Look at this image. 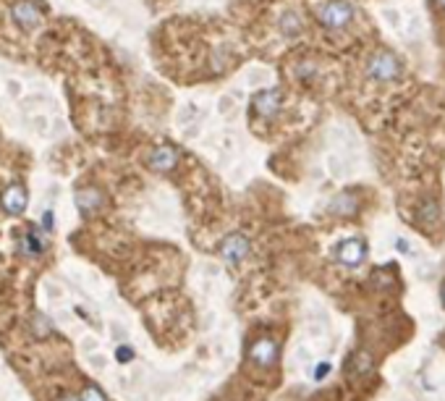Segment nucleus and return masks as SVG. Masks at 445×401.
Wrapping results in <instances>:
<instances>
[{"label": "nucleus", "instance_id": "9", "mask_svg": "<svg viewBox=\"0 0 445 401\" xmlns=\"http://www.w3.org/2000/svg\"><path fill=\"white\" fill-rule=\"evenodd\" d=\"M27 202H29V194L21 184H11L5 192H3V208L8 215H18L27 210Z\"/></svg>", "mask_w": 445, "mask_h": 401}, {"label": "nucleus", "instance_id": "21", "mask_svg": "<svg viewBox=\"0 0 445 401\" xmlns=\"http://www.w3.org/2000/svg\"><path fill=\"white\" fill-rule=\"evenodd\" d=\"M60 401H79V399H68V396H66V399H60Z\"/></svg>", "mask_w": 445, "mask_h": 401}, {"label": "nucleus", "instance_id": "12", "mask_svg": "<svg viewBox=\"0 0 445 401\" xmlns=\"http://www.w3.org/2000/svg\"><path fill=\"white\" fill-rule=\"evenodd\" d=\"M430 19L435 24L437 37L445 40V0H430Z\"/></svg>", "mask_w": 445, "mask_h": 401}, {"label": "nucleus", "instance_id": "22", "mask_svg": "<svg viewBox=\"0 0 445 401\" xmlns=\"http://www.w3.org/2000/svg\"><path fill=\"white\" fill-rule=\"evenodd\" d=\"M443 304H445V289H443Z\"/></svg>", "mask_w": 445, "mask_h": 401}, {"label": "nucleus", "instance_id": "19", "mask_svg": "<svg viewBox=\"0 0 445 401\" xmlns=\"http://www.w3.org/2000/svg\"><path fill=\"white\" fill-rule=\"evenodd\" d=\"M53 221H55V215H53V210H47V212L42 215V223H44L47 231H53Z\"/></svg>", "mask_w": 445, "mask_h": 401}, {"label": "nucleus", "instance_id": "3", "mask_svg": "<svg viewBox=\"0 0 445 401\" xmlns=\"http://www.w3.org/2000/svg\"><path fill=\"white\" fill-rule=\"evenodd\" d=\"M11 16H14V21L18 24V29L24 32H31L37 29L40 24H42V8L34 3V0H16L14 5H11Z\"/></svg>", "mask_w": 445, "mask_h": 401}, {"label": "nucleus", "instance_id": "2", "mask_svg": "<svg viewBox=\"0 0 445 401\" xmlns=\"http://www.w3.org/2000/svg\"><path fill=\"white\" fill-rule=\"evenodd\" d=\"M317 21L327 32H346L356 21V8L351 0H322L317 5Z\"/></svg>", "mask_w": 445, "mask_h": 401}, {"label": "nucleus", "instance_id": "1", "mask_svg": "<svg viewBox=\"0 0 445 401\" xmlns=\"http://www.w3.org/2000/svg\"><path fill=\"white\" fill-rule=\"evenodd\" d=\"M364 74L367 79H372L374 84H393L403 76V66H400V58L390 50H374L367 56V63H364Z\"/></svg>", "mask_w": 445, "mask_h": 401}, {"label": "nucleus", "instance_id": "11", "mask_svg": "<svg viewBox=\"0 0 445 401\" xmlns=\"http://www.w3.org/2000/svg\"><path fill=\"white\" fill-rule=\"evenodd\" d=\"M21 252L29 254V257H40V254L44 252V241L40 239V234H37L34 228H29V231L24 234V239H21Z\"/></svg>", "mask_w": 445, "mask_h": 401}, {"label": "nucleus", "instance_id": "14", "mask_svg": "<svg viewBox=\"0 0 445 401\" xmlns=\"http://www.w3.org/2000/svg\"><path fill=\"white\" fill-rule=\"evenodd\" d=\"M333 212L335 215H348V212H354L356 205H354V197H348V194H341V197H335V202H333Z\"/></svg>", "mask_w": 445, "mask_h": 401}, {"label": "nucleus", "instance_id": "5", "mask_svg": "<svg viewBox=\"0 0 445 401\" xmlns=\"http://www.w3.org/2000/svg\"><path fill=\"white\" fill-rule=\"evenodd\" d=\"M249 239L244 236V234H231V236H225L220 241V257L225 263H231V265H238L246 254H249Z\"/></svg>", "mask_w": 445, "mask_h": 401}, {"label": "nucleus", "instance_id": "17", "mask_svg": "<svg viewBox=\"0 0 445 401\" xmlns=\"http://www.w3.org/2000/svg\"><path fill=\"white\" fill-rule=\"evenodd\" d=\"M419 221L424 223V226H430L432 221H437V208H435V202H424V205H422Z\"/></svg>", "mask_w": 445, "mask_h": 401}, {"label": "nucleus", "instance_id": "10", "mask_svg": "<svg viewBox=\"0 0 445 401\" xmlns=\"http://www.w3.org/2000/svg\"><path fill=\"white\" fill-rule=\"evenodd\" d=\"M76 205L81 210V215H92L94 210H100L105 205V194L97 186H87L76 192Z\"/></svg>", "mask_w": 445, "mask_h": 401}, {"label": "nucleus", "instance_id": "6", "mask_svg": "<svg viewBox=\"0 0 445 401\" xmlns=\"http://www.w3.org/2000/svg\"><path fill=\"white\" fill-rule=\"evenodd\" d=\"M275 359H278V346H275V341L259 339V341L252 343V349H249V362L252 365H257V367H272Z\"/></svg>", "mask_w": 445, "mask_h": 401}, {"label": "nucleus", "instance_id": "16", "mask_svg": "<svg viewBox=\"0 0 445 401\" xmlns=\"http://www.w3.org/2000/svg\"><path fill=\"white\" fill-rule=\"evenodd\" d=\"M79 401H107V399H105V393L97 386H87L79 393Z\"/></svg>", "mask_w": 445, "mask_h": 401}, {"label": "nucleus", "instance_id": "7", "mask_svg": "<svg viewBox=\"0 0 445 401\" xmlns=\"http://www.w3.org/2000/svg\"><path fill=\"white\" fill-rule=\"evenodd\" d=\"M178 163V149L170 145H157V147L149 152V168L157 171V173H168L173 171Z\"/></svg>", "mask_w": 445, "mask_h": 401}, {"label": "nucleus", "instance_id": "20", "mask_svg": "<svg viewBox=\"0 0 445 401\" xmlns=\"http://www.w3.org/2000/svg\"><path fill=\"white\" fill-rule=\"evenodd\" d=\"M327 372H330V365H320V367H317V372H314V378H317V380H322Z\"/></svg>", "mask_w": 445, "mask_h": 401}, {"label": "nucleus", "instance_id": "15", "mask_svg": "<svg viewBox=\"0 0 445 401\" xmlns=\"http://www.w3.org/2000/svg\"><path fill=\"white\" fill-rule=\"evenodd\" d=\"M31 330H34V336L44 339V336L53 333V323H50L44 315H34V320H31Z\"/></svg>", "mask_w": 445, "mask_h": 401}, {"label": "nucleus", "instance_id": "13", "mask_svg": "<svg viewBox=\"0 0 445 401\" xmlns=\"http://www.w3.org/2000/svg\"><path fill=\"white\" fill-rule=\"evenodd\" d=\"M281 32L285 37H298L301 34V19L296 14H285L281 19Z\"/></svg>", "mask_w": 445, "mask_h": 401}, {"label": "nucleus", "instance_id": "18", "mask_svg": "<svg viewBox=\"0 0 445 401\" xmlns=\"http://www.w3.org/2000/svg\"><path fill=\"white\" fill-rule=\"evenodd\" d=\"M116 359H118L120 365L131 362V359H134V349H131V346H118V352H116Z\"/></svg>", "mask_w": 445, "mask_h": 401}, {"label": "nucleus", "instance_id": "8", "mask_svg": "<svg viewBox=\"0 0 445 401\" xmlns=\"http://www.w3.org/2000/svg\"><path fill=\"white\" fill-rule=\"evenodd\" d=\"M364 254H367V247H364V241H361V239H348V241H341V244H338V250H335L338 263H343V265H348V267L359 265V263L364 260Z\"/></svg>", "mask_w": 445, "mask_h": 401}, {"label": "nucleus", "instance_id": "4", "mask_svg": "<svg viewBox=\"0 0 445 401\" xmlns=\"http://www.w3.org/2000/svg\"><path fill=\"white\" fill-rule=\"evenodd\" d=\"M281 105H283L281 89H262V92L254 95L252 110L259 119H275L278 110H281Z\"/></svg>", "mask_w": 445, "mask_h": 401}]
</instances>
